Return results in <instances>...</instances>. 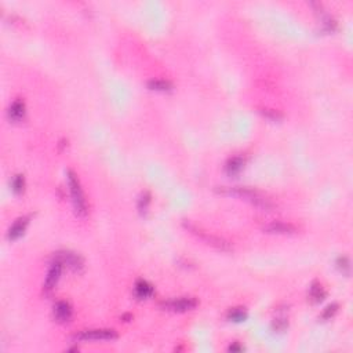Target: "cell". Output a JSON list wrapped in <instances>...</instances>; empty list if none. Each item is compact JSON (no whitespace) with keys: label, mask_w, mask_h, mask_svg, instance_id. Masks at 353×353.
Returning <instances> with one entry per match:
<instances>
[{"label":"cell","mask_w":353,"mask_h":353,"mask_svg":"<svg viewBox=\"0 0 353 353\" xmlns=\"http://www.w3.org/2000/svg\"><path fill=\"white\" fill-rule=\"evenodd\" d=\"M219 192L243 197V199L251 202L253 204H256L257 207L263 209V210H271V209H273V203H272L271 199H268L266 196H263L262 193H259L258 190H254V189L243 188V187H233V188H221Z\"/></svg>","instance_id":"cell-1"},{"label":"cell","mask_w":353,"mask_h":353,"mask_svg":"<svg viewBox=\"0 0 353 353\" xmlns=\"http://www.w3.org/2000/svg\"><path fill=\"white\" fill-rule=\"evenodd\" d=\"M67 177H68V187L69 190H71L72 203L75 207L76 214L80 215V217H84V215H87V202H86V197L83 193L80 181L72 170L67 171Z\"/></svg>","instance_id":"cell-2"},{"label":"cell","mask_w":353,"mask_h":353,"mask_svg":"<svg viewBox=\"0 0 353 353\" xmlns=\"http://www.w3.org/2000/svg\"><path fill=\"white\" fill-rule=\"evenodd\" d=\"M184 226L188 229L189 232L195 233L196 236H199V237H200L202 240L206 241L207 244L214 246V247L219 248V250H231V244H229L226 240H224V239L217 237V236H212V235H209L207 232H204L202 229H199L197 226L192 225L190 222H187V221H184Z\"/></svg>","instance_id":"cell-3"},{"label":"cell","mask_w":353,"mask_h":353,"mask_svg":"<svg viewBox=\"0 0 353 353\" xmlns=\"http://www.w3.org/2000/svg\"><path fill=\"white\" fill-rule=\"evenodd\" d=\"M197 306V300L193 297H182L178 300H170L162 302V308L171 312H187Z\"/></svg>","instance_id":"cell-4"},{"label":"cell","mask_w":353,"mask_h":353,"mask_svg":"<svg viewBox=\"0 0 353 353\" xmlns=\"http://www.w3.org/2000/svg\"><path fill=\"white\" fill-rule=\"evenodd\" d=\"M118 338V332L111 329H95V330H84L77 332L75 339L79 341H91V339H115Z\"/></svg>","instance_id":"cell-5"},{"label":"cell","mask_w":353,"mask_h":353,"mask_svg":"<svg viewBox=\"0 0 353 353\" xmlns=\"http://www.w3.org/2000/svg\"><path fill=\"white\" fill-rule=\"evenodd\" d=\"M62 261H61L60 258H54V261L51 262L50 265V269L47 272V276H46V280H45V285H43V288H45V293L50 294L51 291L54 290V287L57 284V282L60 280V276H61V271H62Z\"/></svg>","instance_id":"cell-6"},{"label":"cell","mask_w":353,"mask_h":353,"mask_svg":"<svg viewBox=\"0 0 353 353\" xmlns=\"http://www.w3.org/2000/svg\"><path fill=\"white\" fill-rule=\"evenodd\" d=\"M57 258H60L62 263H67V266H69L72 271L75 272H80L83 269V265H84V261L83 258L79 254H76L73 251H60L57 253Z\"/></svg>","instance_id":"cell-7"},{"label":"cell","mask_w":353,"mask_h":353,"mask_svg":"<svg viewBox=\"0 0 353 353\" xmlns=\"http://www.w3.org/2000/svg\"><path fill=\"white\" fill-rule=\"evenodd\" d=\"M54 319L60 323H67L72 319L73 315V310L71 304L67 301H58L55 305H54Z\"/></svg>","instance_id":"cell-8"},{"label":"cell","mask_w":353,"mask_h":353,"mask_svg":"<svg viewBox=\"0 0 353 353\" xmlns=\"http://www.w3.org/2000/svg\"><path fill=\"white\" fill-rule=\"evenodd\" d=\"M263 231L268 233H279V235H291L297 232V228L293 224H285V222H271L268 225L263 226Z\"/></svg>","instance_id":"cell-9"},{"label":"cell","mask_w":353,"mask_h":353,"mask_svg":"<svg viewBox=\"0 0 353 353\" xmlns=\"http://www.w3.org/2000/svg\"><path fill=\"white\" fill-rule=\"evenodd\" d=\"M28 222H29V217L18 218L14 224L10 226V229H8V239H10V240H15V239H18L20 236H23L25 229H26V226H28Z\"/></svg>","instance_id":"cell-10"},{"label":"cell","mask_w":353,"mask_h":353,"mask_svg":"<svg viewBox=\"0 0 353 353\" xmlns=\"http://www.w3.org/2000/svg\"><path fill=\"white\" fill-rule=\"evenodd\" d=\"M8 118L11 120L20 121L25 118V102L21 98H17L8 108Z\"/></svg>","instance_id":"cell-11"},{"label":"cell","mask_w":353,"mask_h":353,"mask_svg":"<svg viewBox=\"0 0 353 353\" xmlns=\"http://www.w3.org/2000/svg\"><path fill=\"white\" fill-rule=\"evenodd\" d=\"M134 293H136L137 298L145 300V298H149V297H152L155 294V287L150 284L149 282L141 279L134 285Z\"/></svg>","instance_id":"cell-12"},{"label":"cell","mask_w":353,"mask_h":353,"mask_svg":"<svg viewBox=\"0 0 353 353\" xmlns=\"http://www.w3.org/2000/svg\"><path fill=\"white\" fill-rule=\"evenodd\" d=\"M244 165V159L240 158V156H233L231 158L225 165V171L228 175H236L241 171Z\"/></svg>","instance_id":"cell-13"},{"label":"cell","mask_w":353,"mask_h":353,"mask_svg":"<svg viewBox=\"0 0 353 353\" xmlns=\"http://www.w3.org/2000/svg\"><path fill=\"white\" fill-rule=\"evenodd\" d=\"M324 298H326V291H324L323 285L317 282H313L309 288V300L317 304V302H322Z\"/></svg>","instance_id":"cell-14"},{"label":"cell","mask_w":353,"mask_h":353,"mask_svg":"<svg viewBox=\"0 0 353 353\" xmlns=\"http://www.w3.org/2000/svg\"><path fill=\"white\" fill-rule=\"evenodd\" d=\"M148 87L150 90L155 91H171L173 90V83L170 80H163V79H152L148 82Z\"/></svg>","instance_id":"cell-15"},{"label":"cell","mask_w":353,"mask_h":353,"mask_svg":"<svg viewBox=\"0 0 353 353\" xmlns=\"http://www.w3.org/2000/svg\"><path fill=\"white\" fill-rule=\"evenodd\" d=\"M228 319L231 322L240 323V322H244L247 319V312L244 310V308H233L228 312Z\"/></svg>","instance_id":"cell-16"},{"label":"cell","mask_w":353,"mask_h":353,"mask_svg":"<svg viewBox=\"0 0 353 353\" xmlns=\"http://www.w3.org/2000/svg\"><path fill=\"white\" fill-rule=\"evenodd\" d=\"M259 113L265 116L266 119H269V120H273V121H279L283 119V115L276 111V109H272V108H259L258 109Z\"/></svg>","instance_id":"cell-17"},{"label":"cell","mask_w":353,"mask_h":353,"mask_svg":"<svg viewBox=\"0 0 353 353\" xmlns=\"http://www.w3.org/2000/svg\"><path fill=\"white\" fill-rule=\"evenodd\" d=\"M11 188H13V190H14L17 195L23 193L24 189H25V178H24V175L17 174V175L13 177V181H11Z\"/></svg>","instance_id":"cell-18"},{"label":"cell","mask_w":353,"mask_h":353,"mask_svg":"<svg viewBox=\"0 0 353 353\" xmlns=\"http://www.w3.org/2000/svg\"><path fill=\"white\" fill-rule=\"evenodd\" d=\"M337 268H338V271L341 272L342 275L349 276V273H351V261H349V258L345 256L338 257V259H337Z\"/></svg>","instance_id":"cell-19"},{"label":"cell","mask_w":353,"mask_h":353,"mask_svg":"<svg viewBox=\"0 0 353 353\" xmlns=\"http://www.w3.org/2000/svg\"><path fill=\"white\" fill-rule=\"evenodd\" d=\"M150 203V195L149 192H142L140 199H138V210L141 214H145L148 210V206Z\"/></svg>","instance_id":"cell-20"},{"label":"cell","mask_w":353,"mask_h":353,"mask_svg":"<svg viewBox=\"0 0 353 353\" xmlns=\"http://www.w3.org/2000/svg\"><path fill=\"white\" fill-rule=\"evenodd\" d=\"M287 327H288V322H287L285 317H278L272 323V330L276 331V332H283V331L287 330Z\"/></svg>","instance_id":"cell-21"},{"label":"cell","mask_w":353,"mask_h":353,"mask_svg":"<svg viewBox=\"0 0 353 353\" xmlns=\"http://www.w3.org/2000/svg\"><path fill=\"white\" fill-rule=\"evenodd\" d=\"M337 310H338V304H330L327 308L324 309L323 310V313H322V319H324V320H329V319H331L332 316L335 315L337 313Z\"/></svg>","instance_id":"cell-22"},{"label":"cell","mask_w":353,"mask_h":353,"mask_svg":"<svg viewBox=\"0 0 353 353\" xmlns=\"http://www.w3.org/2000/svg\"><path fill=\"white\" fill-rule=\"evenodd\" d=\"M243 349H244V348H243L239 342H235V344H232V345L228 348L229 352H241Z\"/></svg>","instance_id":"cell-23"},{"label":"cell","mask_w":353,"mask_h":353,"mask_svg":"<svg viewBox=\"0 0 353 353\" xmlns=\"http://www.w3.org/2000/svg\"><path fill=\"white\" fill-rule=\"evenodd\" d=\"M123 320H126V322H128V319H133V316L131 315H124L123 317H121Z\"/></svg>","instance_id":"cell-24"}]
</instances>
